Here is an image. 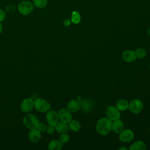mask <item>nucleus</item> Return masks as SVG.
I'll use <instances>...</instances> for the list:
<instances>
[{"instance_id":"9","label":"nucleus","mask_w":150,"mask_h":150,"mask_svg":"<svg viewBox=\"0 0 150 150\" xmlns=\"http://www.w3.org/2000/svg\"><path fill=\"white\" fill-rule=\"evenodd\" d=\"M34 107V101L31 98H27L23 100L21 103L22 111L28 112L30 111Z\"/></svg>"},{"instance_id":"10","label":"nucleus","mask_w":150,"mask_h":150,"mask_svg":"<svg viewBox=\"0 0 150 150\" xmlns=\"http://www.w3.org/2000/svg\"><path fill=\"white\" fill-rule=\"evenodd\" d=\"M59 115L58 113L54 110L48 111L46 115L47 122L49 124L55 126L59 122Z\"/></svg>"},{"instance_id":"21","label":"nucleus","mask_w":150,"mask_h":150,"mask_svg":"<svg viewBox=\"0 0 150 150\" xmlns=\"http://www.w3.org/2000/svg\"><path fill=\"white\" fill-rule=\"evenodd\" d=\"M33 2L35 6L39 8H43L46 6L47 1V0H33Z\"/></svg>"},{"instance_id":"29","label":"nucleus","mask_w":150,"mask_h":150,"mask_svg":"<svg viewBox=\"0 0 150 150\" xmlns=\"http://www.w3.org/2000/svg\"><path fill=\"white\" fill-rule=\"evenodd\" d=\"M2 25L0 22V33L2 32Z\"/></svg>"},{"instance_id":"19","label":"nucleus","mask_w":150,"mask_h":150,"mask_svg":"<svg viewBox=\"0 0 150 150\" xmlns=\"http://www.w3.org/2000/svg\"><path fill=\"white\" fill-rule=\"evenodd\" d=\"M69 126L70 129L73 130L74 132H77L79 131L80 128H81V125L79 121L74 120H71L69 122Z\"/></svg>"},{"instance_id":"12","label":"nucleus","mask_w":150,"mask_h":150,"mask_svg":"<svg viewBox=\"0 0 150 150\" xmlns=\"http://www.w3.org/2000/svg\"><path fill=\"white\" fill-rule=\"evenodd\" d=\"M122 57L123 60L128 63L132 62L137 59L135 52L131 50H126L124 51L122 54Z\"/></svg>"},{"instance_id":"23","label":"nucleus","mask_w":150,"mask_h":150,"mask_svg":"<svg viewBox=\"0 0 150 150\" xmlns=\"http://www.w3.org/2000/svg\"><path fill=\"white\" fill-rule=\"evenodd\" d=\"M69 136L68 134H67L66 133H63L60 135L59 137V141L63 143V144H65L69 142Z\"/></svg>"},{"instance_id":"33","label":"nucleus","mask_w":150,"mask_h":150,"mask_svg":"<svg viewBox=\"0 0 150 150\" xmlns=\"http://www.w3.org/2000/svg\"><path fill=\"white\" fill-rule=\"evenodd\" d=\"M149 132H150V129H149Z\"/></svg>"},{"instance_id":"13","label":"nucleus","mask_w":150,"mask_h":150,"mask_svg":"<svg viewBox=\"0 0 150 150\" xmlns=\"http://www.w3.org/2000/svg\"><path fill=\"white\" fill-rule=\"evenodd\" d=\"M124 124L120 119L112 121V129L115 133L120 134L124 129Z\"/></svg>"},{"instance_id":"22","label":"nucleus","mask_w":150,"mask_h":150,"mask_svg":"<svg viewBox=\"0 0 150 150\" xmlns=\"http://www.w3.org/2000/svg\"><path fill=\"white\" fill-rule=\"evenodd\" d=\"M135 53L136 55L137 58H139V59H141L143 58L146 55V52L144 49H142V48H139L137 49L135 51Z\"/></svg>"},{"instance_id":"4","label":"nucleus","mask_w":150,"mask_h":150,"mask_svg":"<svg viewBox=\"0 0 150 150\" xmlns=\"http://www.w3.org/2000/svg\"><path fill=\"white\" fill-rule=\"evenodd\" d=\"M33 5L30 1H22L18 5V11L23 15H28L33 10Z\"/></svg>"},{"instance_id":"30","label":"nucleus","mask_w":150,"mask_h":150,"mask_svg":"<svg viewBox=\"0 0 150 150\" xmlns=\"http://www.w3.org/2000/svg\"><path fill=\"white\" fill-rule=\"evenodd\" d=\"M119 150H121V149H125V150H127V149L126 148H125V147H122V148H120L119 149H118Z\"/></svg>"},{"instance_id":"8","label":"nucleus","mask_w":150,"mask_h":150,"mask_svg":"<svg viewBox=\"0 0 150 150\" xmlns=\"http://www.w3.org/2000/svg\"><path fill=\"white\" fill-rule=\"evenodd\" d=\"M134 137V132L128 129H123L120 133L119 138L123 142H128L131 141Z\"/></svg>"},{"instance_id":"2","label":"nucleus","mask_w":150,"mask_h":150,"mask_svg":"<svg viewBox=\"0 0 150 150\" xmlns=\"http://www.w3.org/2000/svg\"><path fill=\"white\" fill-rule=\"evenodd\" d=\"M23 123L27 128L32 129L37 128L39 122L35 115L33 114H28L24 116L23 118Z\"/></svg>"},{"instance_id":"3","label":"nucleus","mask_w":150,"mask_h":150,"mask_svg":"<svg viewBox=\"0 0 150 150\" xmlns=\"http://www.w3.org/2000/svg\"><path fill=\"white\" fill-rule=\"evenodd\" d=\"M34 107L37 111L40 112H46L50 110V105L46 100L42 98H38L34 101Z\"/></svg>"},{"instance_id":"1","label":"nucleus","mask_w":150,"mask_h":150,"mask_svg":"<svg viewBox=\"0 0 150 150\" xmlns=\"http://www.w3.org/2000/svg\"><path fill=\"white\" fill-rule=\"evenodd\" d=\"M96 128L99 134L107 135L112 129V121L107 117L101 118L97 121Z\"/></svg>"},{"instance_id":"14","label":"nucleus","mask_w":150,"mask_h":150,"mask_svg":"<svg viewBox=\"0 0 150 150\" xmlns=\"http://www.w3.org/2000/svg\"><path fill=\"white\" fill-rule=\"evenodd\" d=\"M80 108V105L79 103L76 100L70 101L67 105V109L71 113L76 112Z\"/></svg>"},{"instance_id":"18","label":"nucleus","mask_w":150,"mask_h":150,"mask_svg":"<svg viewBox=\"0 0 150 150\" xmlns=\"http://www.w3.org/2000/svg\"><path fill=\"white\" fill-rule=\"evenodd\" d=\"M129 103L127 100L124 99H120L117 101L116 103V107L120 111H125L128 109Z\"/></svg>"},{"instance_id":"11","label":"nucleus","mask_w":150,"mask_h":150,"mask_svg":"<svg viewBox=\"0 0 150 150\" xmlns=\"http://www.w3.org/2000/svg\"><path fill=\"white\" fill-rule=\"evenodd\" d=\"M28 138L32 142H38L41 138V132L37 128L30 129L28 134Z\"/></svg>"},{"instance_id":"28","label":"nucleus","mask_w":150,"mask_h":150,"mask_svg":"<svg viewBox=\"0 0 150 150\" xmlns=\"http://www.w3.org/2000/svg\"><path fill=\"white\" fill-rule=\"evenodd\" d=\"M6 11L8 12H13V11H15V6L12 5H9L6 7Z\"/></svg>"},{"instance_id":"6","label":"nucleus","mask_w":150,"mask_h":150,"mask_svg":"<svg viewBox=\"0 0 150 150\" xmlns=\"http://www.w3.org/2000/svg\"><path fill=\"white\" fill-rule=\"evenodd\" d=\"M128 108L131 112L133 114H138L141 112L143 109V103L140 100H133L129 103Z\"/></svg>"},{"instance_id":"16","label":"nucleus","mask_w":150,"mask_h":150,"mask_svg":"<svg viewBox=\"0 0 150 150\" xmlns=\"http://www.w3.org/2000/svg\"><path fill=\"white\" fill-rule=\"evenodd\" d=\"M63 147V143L59 140H52L48 144V148L50 150H60Z\"/></svg>"},{"instance_id":"31","label":"nucleus","mask_w":150,"mask_h":150,"mask_svg":"<svg viewBox=\"0 0 150 150\" xmlns=\"http://www.w3.org/2000/svg\"><path fill=\"white\" fill-rule=\"evenodd\" d=\"M148 34L150 36V28L148 29Z\"/></svg>"},{"instance_id":"32","label":"nucleus","mask_w":150,"mask_h":150,"mask_svg":"<svg viewBox=\"0 0 150 150\" xmlns=\"http://www.w3.org/2000/svg\"><path fill=\"white\" fill-rule=\"evenodd\" d=\"M149 69H150V64H149Z\"/></svg>"},{"instance_id":"24","label":"nucleus","mask_w":150,"mask_h":150,"mask_svg":"<svg viewBox=\"0 0 150 150\" xmlns=\"http://www.w3.org/2000/svg\"><path fill=\"white\" fill-rule=\"evenodd\" d=\"M46 127L47 126L44 124V123H39L38 126H37V129L40 131L41 132H45L46 131Z\"/></svg>"},{"instance_id":"27","label":"nucleus","mask_w":150,"mask_h":150,"mask_svg":"<svg viewBox=\"0 0 150 150\" xmlns=\"http://www.w3.org/2000/svg\"><path fill=\"white\" fill-rule=\"evenodd\" d=\"M71 21L68 19H65L64 21H63V25L65 26H69L70 24H71Z\"/></svg>"},{"instance_id":"17","label":"nucleus","mask_w":150,"mask_h":150,"mask_svg":"<svg viewBox=\"0 0 150 150\" xmlns=\"http://www.w3.org/2000/svg\"><path fill=\"white\" fill-rule=\"evenodd\" d=\"M146 149V145L142 141H138L134 142L129 147L130 150H145Z\"/></svg>"},{"instance_id":"25","label":"nucleus","mask_w":150,"mask_h":150,"mask_svg":"<svg viewBox=\"0 0 150 150\" xmlns=\"http://www.w3.org/2000/svg\"><path fill=\"white\" fill-rule=\"evenodd\" d=\"M55 130V126H53V125H50L49 124V125L47 126L46 127V131L49 134H52L54 132Z\"/></svg>"},{"instance_id":"15","label":"nucleus","mask_w":150,"mask_h":150,"mask_svg":"<svg viewBox=\"0 0 150 150\" xmlns=\"http://www.w3.org/2000/svg\"><path fill=\"white\" fill-rule=\"evenodd\" d=\"M70 128L67 123H65L63 122H58L57 124L55 125V129L59 133H66L69 131Z\"/></svg>"},{"instance_id":"20","label":"nucleus","mask_w":150,"mask_h":150,"mask_svg":"<svg viewBox=\"0 0 150 150\" xmlns=\"http://www.w3.org/2000/svg\"><path fill=\"white\" fill-rule=\"evenodd\" d=\"M71 22L74 24H78L81 21V16L80 13L77 11H74L71 13Z\"/></svg>"},{"instance_id":"7","label":"nucleus","mask_w":150,"mask_h":150,"mask_svg":"<svg viewBox=\"0 0 150 150\" xmlns=\"http://www.w3.org/2000/svg\"><path fill=\"white\" fill-rule=\"evenodd\" d=\"M57 113L59 118L62 122L68 124L72 120V115L71 112L66 108L60 109Z\"/></svg>"},{"instance_id":"26","label":"nucleus","mask_w":150,"mask_h":150,"mask_svg":"<svg viewBox=\"0 0 150 150\" xmlns=\"http://www.w3.org/2000/svg\"><path fill=\"white\" fill-rule=\"evenodd\" d=\"M6 16V14L5 11L3 9H0V22L3 21Z\"/></svg>"},{"instance_id":"5","label":"nucleus","mask_w":150,"mask_h":150,"mask_svg":"<svg viewBox=\"0 0 150 150\" xmlns=\"http://www.w3.org/2000/svg\"><path fill=\"white\" fill-rule=\"evenodd\" d=\"M105 114L107 118L112 121L120 119L121 115L120 111L116 107L113 105H110L107 108Z\"/></svg>"}]
</instances>
